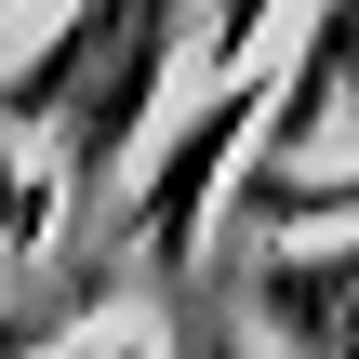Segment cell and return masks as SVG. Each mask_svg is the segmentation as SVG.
Listing matches in <instances>:
<instances>
[{
    "mask_svg": "<svg viewBox=\"0 0 359 359\" xmlns=\"http://www.w3.org/2000/svg\"><path fill=\"white\" fill-rule=\"evenodd\" d=\"M253 147H266V80H253V67H226V93H213V107H187V120H173V147L147 160V187H133V253H147V266H187V253H200L213 187H226Z\"/></svg>",
    "mask_w": 359,
    "mask_h": 359,
    "instance_id": "obj_1",
    "label": "cell"
},
{
    "mask_svg": "<svg viewBox=\"0 0 359 359\" xmlns=\"http://www.w3.org/2000/svg\"><path fill=\"white\" fill-rule=\"evenodd\" d=\"M359 147V0L306 13V53L266 80V160L306 173V160H346Z\"/></svg>",
    "mask_w": 359,
    "mask_h": 359,
    "instance_id": "obj_2",
    "label": "cell"
},
{
    "mask_svg": "<svg viewBox=\"0 0 359 359\" xmlns=\"http://www.w3.org/2000/svg\"><path fill=\"white\" fill-rule=\"evenodd\" d=\"M253 306H266V333L280 359H359V240H280L266 253V280H253Z\"/></svg>",
    "mask_w": 359,
    "mask_h": 359,
    "instance_id": "obj_3",
    "label": "cell"
},
{
    "mask_svg": "<svg viewBox=\"0 0 359 359\" xmlns=\"http://www.w3.org/2000/svg\"><path fill=\"white\" fill-rule=\"evenodd\" d=\"M280 13H293V0H200V53H213V67H253V40H266Z\"/></svg>",
    "mask_w": 359,
    "mask_h": 359,
    "instance_id": "obj_4",
    "label": "cell"
},
{
    "mask_svg": "<svg viewBox=\"0 0 359 359\" xmlns=\"http://www.w3.org/2000/svg\"><path fill=\"white\" fill-rule=\"evenodd\" d=\"M213 359H240V346H213Z\"/></svg>",
    "mask_w": 359,
    "mask_h": 359,
    "instance_id": "obj_5",
    "label": "cell"
}]
</instances>
